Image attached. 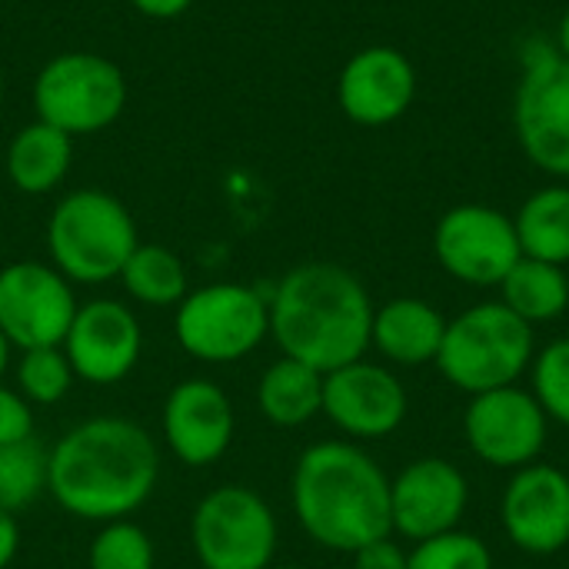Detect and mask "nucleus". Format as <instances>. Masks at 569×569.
<instances>
[{
	"label": "nucleus",
	"instance_id": "nucleus-20",
	"mask_svg": "<svg viewBox=\"0 0 569 569\" xmlns=\"http://www.w3.org/2000/svg\"><path fill=\"white\" fill-rule=\"evenodd\" d=\"M70 163H73V137L43 120L23 123L10 137L3 157L7 180L27 197L53 193L67 180Z\"/></svg>",
	"mask_w": 569,
	"mask_h": 569
},
{
	"label": "nucleus",
	"instance_id": "nucleus-25",
	"mask_svg": "<svg viewBox=\"0 0 569 569\" xmlns=\"http://www.w3.org/2000/svg\"><path fill=\"white\" fill-rule=\"evenodd\" d=\"M47 493V450L37 437L0 447V510L20 513Z\"/></svg>",
	"mask_w": 569,
	"mask_h": 569
},
{
	"label": "nucleus",
	"instance_id": "nucleus-13",
	"mask_svg": "<svg viewBox=\"0 0 569 569\" xmlns=\"http://www.w3.org/2000/svg\"><path fill=\"white\" fill-rule=\"evenodd\" d=\"M63 353L77 380L90 387H113L133 373L143 350V330L133 307L120 300H87L63 337Z\"/></svg>",
	"mask_w": 569,
	"mask_h": 569
},
{
	"label": "nucleus",
	"instance_id": "nucleus-15",
	"mask_svg": "<svg viewBox=\"0 0 569 569\" xmlns=\"http://www.w3.org/2000/svg\"><path fill=\"white\" fill-rule=\"evenodd\" d=\"M467 503L470 487L463 470L440 457L413 460L390 480L393 533L413 543L457 530L460 517L467 513Z\"/></svg>",
	"mask_w": 569,
	"mask_h": 569
},
{
	"label": "nucleus",
	"instance_id": "nucleus-26",
	"mask_svg": "<svg viewBox=\"0 0 569 569\" xmlns=\"http://www.w3.org/2000/svg\"><path fill=\"white\" fill-rule=\"evenodd\" d=\"M17 390L30 407H53L60 403L70 387L77 383V373L63 353V347H33L17 353Z\"/></svg>",
	"mask_w": 569,
	"mask_h": 569
},
{
	"label": "nucleus",
	"instance_id": "nucleus-5",
	"mask_svg": "<svg viewBox=\"0 0 569 569\" xmlns=\"http://www.w3.org/2000/svg\"><path fill=\"white\" fill-rule=\"evenodd\" d=\"M533 327L503 303H477L447 320L440 373L463 393L513 387L533 363Z\"/></svg>",
	"mask_w": 569,
	"mask_h": 569
},
{
	"label": "nucleus",
	"instance_id": "nucleus-3",
	"mask_svg": "<svg viewBox=\"0 0 569 569\" xmlns=\"http://www.w3.org/2000/svg\"><path fill=\"white\" fill-rule=\"evenodd\" d=\"M290 503L303 533L333 553L353 557L393 533L390 477L357 443L307 447L290 477Z\"/></svg>",
	"mask_w": 569,
	"mask_h": 569
},
{
	"label": "nucleus",
	"instance_id": "nucleus-27",
	"mask_svg": "<svg viewBox=\"0 0 569 569\" xmlns=\"http://www.w3.org/2000/svg\"><path fill=\"white\" fill-rule=\"evenodd\" d=\"M90 569H153L157 550L150 533L133 520H110L100 523V530L90 540L87 550Z\"/></svg>",
	"mask_w": 569,
	"mask_h": 569
},
{
	"label": "nucleus",
	"instance_id": "nucleus-35",
	"mask_svg": "<svg viewBox=\"0 0 569 569\" xmlns=\"http://www.w3.org/2000/svg\"><path fill=\"white\" fill-rule=\"evenodd\" d=\"M10 353H13V347L7 343V337L0 333V377L7 373V367H10Z\"/></svg>",
	"mask_w": 569,
	"mask_h": 569
},
{
	"label": "nucleus",
	"instance_id": "nucleus-6",
	"mask_svg": "<svg viewBox=\"0 0 569 569\" xmlns=\"http://www.w3.org/2000/svg\"><path fill=\"white\" fill-rule=\"evenodd\" d=\"M123 70L93 50H63L33 77L37 120L77 137H93L113 127L127 107Z\"/></svg>",
	"mask_w": 569,
	"mask_h": 569
},
{
	"label": "nucleus",
	"instance_id": "nucleus-18",
	"mask_svg": "<svg viewBox=\"0 0 569 569\" xmlns=\"http://www.w3.org/2000/svg\"><path fill=\"white\" fill-rule=\"evenodd\" d=\"M417 93L413 63L397 47H367L347 60L337 80L340 110L360 127H383L407 113Z\"/></svg>",
	"mask_w": 569,
	"mask_h": 569
},
{
	"label": "nucleus",
	"instance_id": "nucleus-7",
	"mask_svg": "<svg viewBox=\"0 0 569 569\" xmlns=\"http://www.w3.org/2000/svg\"><path fill=\"white\" fill-rule=\"evenodd\" d=\"M270 333V297L247 283H207L173 310L180 350L200 363L227 367L250 357Z\"/></svg>",
	"mask_w": 569,
	"mask_h": 569
},
{
	"label": "nucleus",
	"instance_id": "nucleus-32",
	"mask_svg": "<svg viewBox=\"0 0 569 569\" xmlns=\"http://www.w3.org/2000/svg\"><path fill=\"white\" fill-rule=\"evenodd\" d=\"M17 550H20V523L13 513L0 510V569L17 560Z\"/></svg>",
	"mask_w": 569,
	"mask_h": 569
},
{
	"label": "nucleus",
	"instance_id": "nucleus-31",
	"mask_svg": "<svg viewBox=\"0 0 569 569\" xmlns=\"http://www.w3.org/2000/svg\"><path fill=\"white\" fill-rule=\"evenodd\" d=\"M407 563H410V553L390 537L373 540L353 553V569H407Z\"/></svg>",
	"mask_w": 569,
	"mask_h": 569
},
{
	"label": "nucleus",
	"instance_id": "nucleus-22",
	"mask_svg": "<svg viewBox=\"0 0 569 569\" xmlns=\"http://www.w3.org/2000/svg\"><path fill=\"white\" fill-rule=\"evenodd\" d=\"M117 280L123 283V293L133 303L153 310H167V307L177 310V303L190 293L187 263L180 260V253L160 243H137Z\"/></svg>",
	"mask_w": 569,
	"mask_h": 569
},
{
	"label": "nucleus",
	"instance_id": "nucleus-4",
	"mask_svg": "<svg viewBox=\"0 0 569 569\" xmlns=\"http://www.w3.org/2000/svg\"><path fill=\"white\" fill-rule=\"evenodd\" d=\"M137 243L133 213L107 190H70L47 217V257L73 287L117 280Z\"/></svg>",
	"mask_w": 569,
	"mask_h": 569
},
{
	"label": "nucleus",
	"instance_id": "nucleus-11",
	"mask_svg": "<svg viewBox=\"0 0 569 569\" xmlns=\"http://www.w3.org/2000/svg\"><path fill=\"white\" fill-rule=\"evenodd\" d=\"M513 123L523 153L547 173L569 177V60L540 50L517 87Z\"/></svg>",
	"mask_w": 569,
	"mask_h": 569
},
{
	"label": "nucleus",
	"instance_id": "nucleus-16",
	"mask_svg": "<svg viewBox=\"0 0 569 569\" xmlns=\"http://www.w3.org/2000/svg\"><path fill=\"white\" fill-rule=\"evenodd\" d=\"M163 443L167 450L193 470L217 463L237 433V413L223 387L207 377L180 380L163 400Z\"/></svg>",
	"mask_w": 569,
	"mask_h": 569
},
{
	"label": "nucleus",
	"instance_id": "nucleus-10",
	"mask_svg": "<svg viewBox=\"0 0 569 569\" xmlns=\"http://www.w3.org/2000/svg\"><path fill=\"white\" fill-rule=\"evenodd\" d=\"M433 250L440 267L470 287H500L523 257L513 220L483 203L447 210L437 223Z\"/></svg>",
	"mask_w": 569,
	"mask_h": 569
},
{
	"label": "nucleus",
	"instance_id": "nucleus-1",
	"mask_svg": "<svg viewBox=\"0 0 569 569\" xmlns=\"http://www.w3.org/2000/svg\"><path fill=\"white\" fill-rule=\"evenodd\" d=\"M157 483V440L127 417H90L47 450V493L87 523L130 520Z\"/></svg>",
	"mask_w": 569,
	"mask_h": 569
},
{
	"label": "nucleus",
	"instance_id": "nucleus-33",
	"mask_svg": "<svg viewBox=\"0 0 569 569\" xmlns=\"http://www.w3.org/2000/svg\"><path fill=\"white\" fill-rule=\"evenodd\" d=\"M143 17H153V20H173L180 13L190 10L193 0H130Z\"/></svg>",
	"mask_w": 569,
	"mask_h": 569
},
{
	"label": "nucleus",
	"instance_id": "nucleus-17",
	"mask_svg": "<svg viewBox=\"0 0 569 569\" xmlns=\"http://www.w3.org/2000/svg\"><path fill=\"white\" fill-rule=\"evenodd\" d=\"M500 517L510 543L523 553H560L569 543V477L550 463L513 470Z\"/></svg>",
	"mask_w": 569,
	"mask_h": 569
},
{
	"label": "nucleus",
	"instance_id": "nucleus-9",
	"mask_svg": "<svg viewBox=\"0 0 569 569\" xmlns=\"http://www.w3.org/2000/svg\"><path fill=\"white\" fill-rule=\"evenodd\" d=\"M73 283L43 260H17L0 270V333L20 350L60 347L77 317Z\"/></svg>",
	"mask_w": 569,
	"mask_h": 569
},
{
	"label": "nucleus",
	"instance_id": "nucleus-34",
	"mask_svg": "<svg viewBox=\"0 0 569 569\" xmlns=\"http://www.w3.org/2000/svg\"><path fill=\"white\" fill-rule=\"evenodd\" d=\"M557 53L569 60V10L563 13V20H560V50Z\"/></svg>",
	"mask_w": 569,
	"mask_h": 569
},
{
	"label": "nucleus",
	"instance_id": "nucleus-24",
	"mask_svg": "<svg viewBox=\"0 0 569 569\" xmlns=\"http://www.w3.org/2000/svg\"><path fill=\"white\" fill-rule=\"evenodd\" d=\"M523 257L543 263H569V187L537 190L513 220Z\"/></svg>",
	"mask_w": 569,
	"mask_h": 569
},
{
	"label": "nucleus",
	"instance_id": "nucleus-19",
	"mask_svg": "<svg viewBox=\"0 0 569 569\" xmlns=\"http://www.w3.org/2000/svg\"><path fill=\"white\" fill-rule=\"evenodd\" d=\"M447 333V317L420 300V297H397L373 310L370 347H377L397 367H427L437 363Z\"/></svg>",
	"mask_w": 569,
	"mask_h": 569
},
{
	"label": "nucleus",
	"instance_id": "nucleus-30",
	"mask_svg": "<svg viewBox=\"0 0 569 569\" xmlns=\"http://www.w3.org/2000/svg\"><path fill=\"white\" fill-rule=\"evenodd\" d=\"M33 437V407L13 387H0V447Z\"/></svg>",
	"mask_w": 569,
	"mask_h": 569
},
{
	"label": "nucleus",
	"instance_id": "nucleus-36",
	"mask_svg": "<svg viewBox=\"0 0 569 569\" xmlns=\"http://www.w3.org/2000/svg\"><path fill=\"white\" fill-rule=\"evenodd\" d=\"M0 97H3V67H0Z\"/></svg>",
	"mask_w": 569,
	"mask_h": 569
},
{
	"label": "nucleus",
	"instance_id": "nucleus-21",
	"mask_svg": "<svg viewBox=\"0 0 569 569\" xmlns=\"http://www.w3.org/2000/svg\"><path fill=\"white\" fill-rule=\"evenodd\" d=\"M257 410L273 427L293 430L323 413V373L293 360H273L257 383Z\"/></svg>",
	"mask_w": 569,
	"mask_h": 569
},
{
	"label": "nucleus",
	"instance_id": "nucleus-8",
	"mask_svg": "<svg viewBox=\"0 0 569 569\" xmlns=\"http://www.w3.org/2000/svg\"><path fill=\"white\" fill-rule=\"evenodd\" d=\"M190 543L203 569H270L280 527L270 503L243 487H213L190 517Z\"/></svg>",
	"mask_w": 569,
	"mask_h": 569
},
{
	"label": "nucleus",
	"instance_id": "nucleus-12",
	"mask_svg": "<svg viewBox=\"0 0 569 569\" xmlns=\"http://www.w3.org/2000/svg\"><path fill=\"white\" fill-rule=\"evenodd\" d=\"M547 423L550 417L537 397L517 383L477 393L463 413L470 450L497 470H520L537 463L547 447Z\"/></svg>",
	"mask_w": 569,
	"mask_h": 569
},
{
	"label": "nucleus",
	"instance_id": "nucleus-23",
	"mask_svg": "<svg viewBox=\"0 0 569 569\" xmlns=\"http://www.w3.org/2000/svg\"><path fill=\"white\" fill-rule=\"evenodd\" d=\"M500 293H503L500 303L507 310H513L520 320L537 327V323H550V320L567 313L569 277L563 273V267H557V263L520 257L513 263V270L503 277Z\"/></svg>",
	"mask_w": 569,
	"mask_h": 569
},
{
	"label": "nucleus",
	"instance_id": "nucleus-28",
	"mask_svg": "<svg viewBox=\"0 0 569 569\" xmlns=\"http://www.w3.org/2000/svg\"><path fill=\"white\" fill-rule=\"evenodd\" d=\"M530 377H533L530 393L537 397L543 413L569 427V337H560L547 343L540 353H533Z\"/></svg>",
	"mask_w": 569,
	"mask_h": 569
},
{
	"label": "nucleus",
	"instance_id": "nucleus-14",
	"mask_svg": "<svg viewBox=\"0 0 569 569\" xmlns=\"http://www.w3.org/2000/svg\"><path fill=\"white\" fill-rule=\"evenodd\" d=\"M407 390L397 373L380 363L353 360L323 373V417L347 437L380 440L407 420Z\"/></svg>",
	"mask_w": 569,
	"mask_h": 569
},
{
	"label": "nucleus",
	"instance_id": "nucleus-37",
	"mask_svg": "<svg viewBox=\"0 0 569 569\" xmlns=\"http://www.w3.org/2000/svg\"><path fill=\"white\" fill-rule=\"evenodd\" d=\"M270 569H307V567H270Z\"/></svg>",
	"mask_w": 569,
	"mask_h": 569
},
{
	"label": "nucleus",
	"instance_id": "nucleus-2",
	"mask_svg": "<svg viewBox=\"0 0 569 569\" xmlns=\"http://www.w3.org/2000/svg\"><path fill=\"white\" fill-rule=\"evenodd\" d=\"M373 300L357 273L340 263H300L270 293V337L320 373L363 360L370 350Z\"/></svg>",
	"mask_w": 569,
	"mask_h": 569
},
{
	"label": "nucleus",
	"instance_id": "nucleus-29",
	"mask_svg": "<svg viewBox=\"0 0 569 569\" xmlns=\"http://www.w3.org/2000/svg\"><path fill=\"white\" fill-rule=\"evenodd\" d=\"M407 569H493V553L480 537L450 530L417 543Z\"/></svg>",
	"mask_w": 569,
	"mask_h": 569
}]
</instances>
